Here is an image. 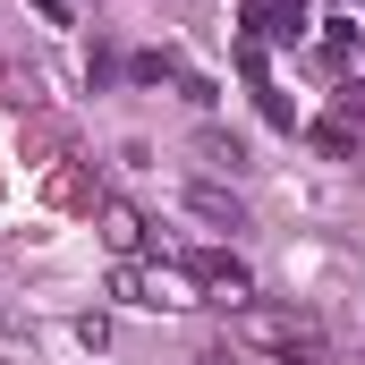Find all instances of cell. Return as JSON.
<instances>
[{
  "label": "cell",
  "instance_id": "obj_3",
  "mask_svg": "<svg viewBox=\"0 0 365 365\" xmlns=\"http://www.w3.org/2000/svg\"><path fill=\"white\" fill-rule=\"evenodd\" d=\"M110 297H128V306H195V280L179 272H136V264H119L110 272Z\"/></svg>",
  "mask_w": 365,
  "mask_h": 365
},
{
  "label": "cell",
  "instance_id": "obj_8",
  "mask_svg": "<svg viewBox=\"0 0 365 365\" xmlns=\"http://www.w3.org/2000/svg\"><path fill=\"white\" fill-rule=\"evenodd\" d=\"M128 77H136V86H162V77H187V68L170 51H145V60H128Z\"/></svg>",
  "mask_w": 365,
  "mask_h": 365
},
{
  "label": "cell",
  "instance_id": "obj_1",
  "mask_svg": "<svg viewBox=\"0 0 365 365\" xmlns=\"http://www.w3.org/2000/svg\"><path fill=\"white\" fill-rule=\"evenodd\" d=\"M238 340L247 349H272L280 365H323V323L314 314H289V306H238Z\"/></svg>",
  "mask_w": 365,
  "mask_h": 365
},
{
  "label": "cell",
  "instance_id": "obj_11",
  "mask_svg": "<svg viewBox=\"0 0 365 365\" xmlns=\"http://www.w3.org/2000/svg\"><path fill=\"white\" fill-rule=\"evenodd\" d=\"M195 365H238V357H230V349H204V357H195Z\"/></svg>",
  "mask_w": 365,
  "mask_h": 365
},
{
  "label": "cell",
  "instance_id": "obj_7",
  "mask_svg": "<svg viewBox=\"0 0 365 365\" xmlns=\"http://www.w3.org/2000/svg\"><path fill=\"white\" fill-rule=\"evenodd\" d=\"M195 153H204L212 170H247V145H238V136H221V128H204V136H195Z\"/></svg>",
  "mask_w": 365,
  "mask_h": 365
},
{
  "label": "cell",
  "instance_id": "obj_2",
  "mask_svg": "<svg viewBox=\"0 0 365 365\" xmlns=\"http://www.w3.org/2000/svg\"><path fill=\"white\" fill-rule=\"evenodd\" d=\"M187 280L212 297V306H255V272L238 264V255H221V247H204V255H187Z\"/></svg>",
  "mask_w": 365,
  "mask_h": 365
},
{
  "label": "cell",
  "instance_id": "obj_5",
  "mask_svg": "<svg viewBox=\"0 0 365 365\" xmlns=\"http://www.w3.org/2000/svg\"><path fill=\"white\" fill-rule=\"evenodd\" d=\"M187 212H195L204 230H247V204H238L230 187H187Z\"/></svg>",
  "mask_w": 365,
  "mask_h": 365
},
{
  "label": "cell",
  "instance_id": "obj_4",
  "mask_svg": "<svg viewBox=\"0 0 365 365\" xmlns=\"http://www.w3.org/2000/svg\"><path fill=\"white\" fill-rule=\"evenodd\" d=\"M247 43H297L306 34V0H238Z\"/></svg>",
  "mask_w": 365,
  "mask_h": 365
},
{
  "label": "cell",
  "instance_id": "obj_9",
  "mask_svg": "<svg viewBox=\"0 0 365 365\" xmlns=\"http://www.w3.org/2000/svg\"><path fill=\"white\" fill-rule=\"evenodd\" d=\"M314 145H323V153H357V136H349V119H323V128H314Z\"/></svg>",
  "mask_w": 365,
  "mask_h": 365
},
{
  "label": "cell",
  "instance_id": "obj_6",
  "mask_svg": "<svg viewBox=\"0 0 365 365\" xmlns=\"http://www.w3.org/2000/svg\"><path fill=\"white\" fill-rule=\"evenodd\" d=\"M102 238H110L119 255H136V247H145V221H136L128 204H102Z\"/></svg>",
  "mask_w": 365,
  "mask_h": 365
},
{
  "label": "cell",
  "instance_id": "obj_10",
  "mask_svg": "<svg viewBox=\"0 0 365 365\" xmlns=\"http://www.w3.org/2000/svg\"><path fill=\"white\" fill-rule=\"evenodd\" d=\"M340 119H365V86H357V77L340 86Z\"/></svg>",
  "mask_w": 365,
  "mask_h": 365
}]
</instances>
